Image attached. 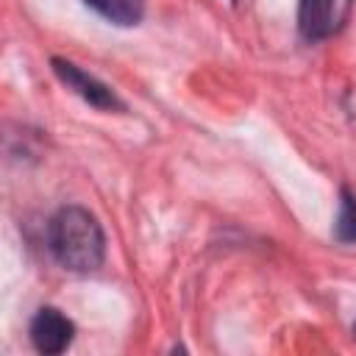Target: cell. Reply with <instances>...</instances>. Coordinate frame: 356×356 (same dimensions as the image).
I'll return each instance as SVG.
<instances>
[{
    "label": "cell",
    "instance_id": "6da1fadb",
    "mask_svg": "<svg viewBox=\"0 0 356 356\" xmlns=\"http://www.w3.org/2000/svg\"><path fill=\"white\" fill-rule=\"evenodd\" d=\"M47 248L53 259L78 275H89L103 267L106 234L97 217L83 206H61L47 222Z\"/></svg>",
    "mask_w": 356,
    "mask_h": 356
},
{
    "label": "cell",
    "instance_id": "7a4b0ae2",
    "mask_svg": "<svg viewBox=\"0 0 356 356\" xmlns=\"http://www.w3.org/2000/svg\"><path fill=\"white\" fill-rule=\"evenodd\" d=\"M50 70H53V75H56L70 92H75V95H78L83 103H89L92 108H97V111H125V103L117 97V92H114L108 83H103L100 78H95L92 72L81 70L75 61L61 58V56H53V58H50Z\"/></svg>",
    "mask_w": 356,
    "mask_h": 356
},
{
    "label": "cell",
    "instance_id": "3957f363",
    "mask_svg": "<svg viewBox=\"0 0 356 356\" xmlns=\"http://www.w3.org/2000/svg\"><path fill=\"white\" fill-rule=\"evenodd\" d=\"M350 8L353 0H298V31L303 42H323L339 33Z\"/></svg>",
    "mask_w": 356,
    "mask_h": 356
},
{
    "label": "cell",
    "instance_id": "277c9868",
    "mask_svg": "<svg viewBox=\"0 0 356 356\" xmlns=\"http://www.w3.org/2000/svg\"><path fill=\"white\" fill-rule=\"evenodd\" d=\"M28 337H31V345L39 353L56 356V353H64L72 345V339H75V323L64 312H58L56 306H42L31 317Z\"/></svg>",
    "mask_w": 356,
    "mask_h": 356
},
{
    "label": "cell",
    "instance_id": "5b68a950",
    "mask_svg": "<svg viewBox=\"0 0 356 356\" xmlns=\"http://www.w3.org/2000/svg\"><path fill=\"white\" fill-rule=\"evenodd\" d=\"M117 28H134L145 17V0H81Z\"/></svg>",
    "mask_w": 356,
    "mask_h": 356
},
{
    "label": "cell",
    "instance_id": "8992f818",
    "mask_svg": "<svg viewBox=\"0 0 356 356\" xmlns=\"http://www.w3.org/2000/svg\"><path fill=\"white\" fill-rule=\"evenodd\" d=\"M334 239L339 245H353L356 242V195L350 186H339V209L334 220Z\"/></svg>",
    "mask_w": 356,
    "mask_h": 356
},
{
    "label": "cell",
    "instance_id": "52a82bcc",
    "mask_svg": "<svg viewBox=\"0 0 356 356\" xmlns=\"http://www.w3.org/2000/svg\"><path fill=\"white\" fill-rule=\"evenodd\" d=\"M353 337H356V323H353Z\"/></svg>",
    "mask_w": 356,
    "mask_h": 356
},
{
    "label": "cell",
    "instance_id": "ba28073f",
    "mask_svg": "<svg viewBox=\"0 0 356 356\" xmlns=\"http://www.w3.org/2000/svg\"><path fill=\"white\" fill-rule=\"evenodd\" d=\"M234 3H236V0H234Z\"/></svg>",
    "mask_w": 356,
    "mask_h": 356
}]
</instances>
